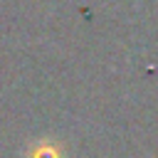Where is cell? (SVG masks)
I'll use <instances>...</instances> for the list:
<instances>
[{
	"mask_svg": "<svg viewBox=\"0 0 158 158\" xmlns=\"http://www.w3.org/2000/svg\"><path fill=\"white\" fill-rule=\"evenodd\" d=\"M37 158H57V153H54V151H49V148H42V151L37 153Z\"/></svg>",
	"mask_w": 158,
	"mask_h": 158,
	"instance_id": "cell-1",
	"label": "cell"
}]
</instances>
